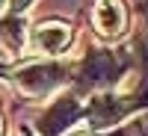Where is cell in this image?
<instances>
[{
  "label": "cell",
  "mask_w": 148,
  "mask_h": 136,
  "mask_svg": "<svg viewBox=\"0 0 148 136\" xmlns=\"http://www.w3.org/2000/svg\"><path fill=\"white\" fill-rule=\"evenodd\" d=\"M0 33L6 36V42H9L12 47H18V44L24 42V24L15 21V18H6L3 24H0Z\"/></svg>",
  "instance_id": "4"
},
{
  "label": "cell",
  "mask_w": 148,
  "mask_h": 136,
  "mask_svg": "<svg viewBox=\"0 0 148 136\" xmlns=\"http://www.w3.org/2000/svg\"><path fill=\"white\" fill-rule=\"evenodd\" d=\"M33 3L36 0H6V9H9V15H24Z\"/></svg>",
  "instance_id": "5"
},
{
  "label": "cell",
  "mask_w": 148,
  "mask_h": 136,
  "mask_svg": "<svg viewBox=\"0 0 148 136\" xmlns=\"http://www.w3.org/2000/svg\"><path fill=\"white\" fill-rule=\"evenodd\" d=\"M65 77H68V68L59 62H30L15 71V80L27 95H51L65 83Z\"/></svg>",
  "instance_id": "1"
},
{
  "label": "cell",
  "mask_w": 148,
  "mask_h": 136,
  "mask_svg": "<svg viewBox=\"0 0 148 136\" xmlns=\"http://www.w3.org/2000/svg\"><path fill=\"white\" fill-rule=\"evenodd\" d=\"M125 6L121 0H98L95 3V30L107 36V39H116V36L125 30Z\"/></svg>",
  "instance_id": "3"
},
{
  "label": "cell",
  "mask_w": 148,
  "mask_h": 136,
  "mask_svg": "<svg viewBox=\"0 0 148 136\" xmlns=\"http://www.w3.org/2000/svg\"><path fill=\"white\" fill-rule=\"evenodd\" d=\"M68 136H95V133H89V130H74V133H68Z\"/></svg>",
  "instance_id": "6"
},
{
  "label": "cell",
  "mask_w": 148,
  "mask_h": 136,
  "mask_svg": "<svg viewBox=\"0 0 148 136\" xmlns=\"http://www.w3.org/2000/svg\"><path fill=\"white\" fill-rule=\"evenodd\" d=\"M30 42L36 47V53H42V56H62L71 44V30L59 21H47V24L33 27Z\"/></svg>",
  "instance_id": "2"
},
{
  "label": "cell",
  "mask_w": 148,
  "mask_h": 136,
  "mask_svg": "<svg viewBox=\"0 0 148 136\" xmlns=\"http://www.w3.org/2000/svg\"><path fill=\"white\" fill-rule=\"evenodd\" d=\"M0 6H6V0H0Z\"/></svg>",
  "instance_id": "7"
}]
</instances>
